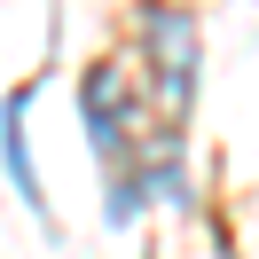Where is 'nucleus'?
<instances>
[{"mask_svg":"<svg viewBox=\"0 0 259 259\" xmlns=\"http://www.w3.org/2000/svg\"><path fill=\"white\" fill-rule=\"evenodd\" d=\"M142 55H149L157 110L189 118V102H196V16L181 8V0H149L142 8Z\"/></svg>","mask_w":259,"mask_h":259,"instance_id":"obj_1","label":"nucleus"},{"mask_svg":"<svg viewBox=\"0 0 259 259\" xmlns=\"http://www.w3.org/2000/svg\"><path fill=\"white\" fill-rule=\"evenodd\" d=\"M79 110H87V134H95V157L110 165V181H126V157H149L157 134L142 126V102H134V87L118 79V63H95V71H87Z\"/></svg>","mask_w":259,"mask_h":259,"instance_id":"obj_2","label":"nucleus"},{"mask_svg":"<svg viewBox=\"0 0 259 259\" xmlns=\"http://www.w3.org/2000/svg\"><path fill=\"white\" fill-rule=\"evenodd\" d=\"M24 110H32V95H8V134H0V149H8V181H16V196L48 220V189H39V165H32V142H24Z\"/></svg>","mask_w":259,"mask_h":259,"instance_id":"obj_3","label":"nucleus"}]
</instances>
